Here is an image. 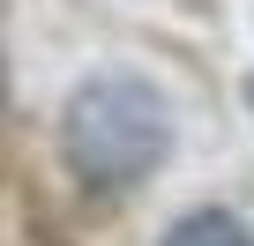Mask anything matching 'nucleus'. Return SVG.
I'll return each mask as SVG.
<instances>
[{
	"mask_svg": "<svg viewBox=\"0 0 254 246\" xmlns=\"http://www.w3.org/2000/svg\"><path fill=\"white\" fill-rule=\"evenodd\" d=\"M165 142H172L165 97L135 75H97L60 112V149H67L75 179H90V187H135L165 157Z\"/></svg>",
	"mask_w": 254,
	"mask_h": 246,
	"instance_id": "1",
	"label": "nucleus"
},
{
	"mask_svg": "<svg viewBox=\"0 0 254 246\" xmlns=\"http://www.w3.org/2000/svg\"><path fill=\"white\" fill-rule=\"evenodd\" d=\"M157 246H254V239H247L239 216H224V209H194V216H180Z\"/></svg>",
	"mask_w": 254,
	"mask_h": 246,
	"instance_id": "2",
	"label": "nucleus"
},
{
	"mask_svg": "<svg viewBox=\"0 0 254 246\" xmlns=\"http://www.w3.org/2000/svg\"><path fill=\"white\" fill-rule=\"evenodd\" d=\"M0 90H8V75H0Z\"/></svg>",
	"mask_w": 254,
	"mask_h": 246,
	"instance_id": "3",
	"label": "nucleus"
}]
</instances>
